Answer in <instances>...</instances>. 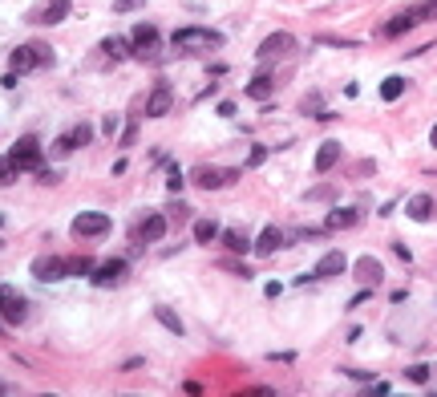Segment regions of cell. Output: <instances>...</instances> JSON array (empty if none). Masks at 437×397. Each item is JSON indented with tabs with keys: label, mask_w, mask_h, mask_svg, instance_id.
<instances>
[{
	"label": "cell",
	"mask_w": 437,
	"mask_h": 397,
	"mask_svg": "<svg viewBox=\"0 0 437 397\" xmlns=\"http://www.w3.org/2000/svg\"><path fill=\"white\" fill-rule=\"evenodd\" d=\"M49 61H53V49H45V45H21V49L8 53L12 73H33L37 65H49Z\"/></svg>",
	"instance_id": "1"
},
{
	"label": "cell",
	"mask_w": 437,
	"mask_h": 397,
	"mask_svg": "<svg viewBox=\"0 0 437 397\" xmlns=\"http://www.w3.org/2000/svg\"><path fill=\"white\" fill-rule=\"evenodd\" d=\"M8 158H12L21 171H41V138H33V134L16 138L12 150H8Z\"/></svg>",
	"instance_id": "2"
},
{
	"label": "cell",
	"mask_w": 437,
	"mask_h": 397,
	"mask_svg": "<svg viewBox=\"0 0 437 397\" xmlns=\"http://www.w3.org/2000/svg\"><path fill=\"white\" fill-rule=\"evenodd\" d=\"M223 45V33H211V29H178L175 33V49L182 53H195V49H218Z\"/></svg>",
	"instance_id": "3"
},
{
	"label": "cell",
	"mask_w": 437,
	"mask_h": 397,
	"mask_svg": "<svg viewBox=\"0 0 437 397\" xmlns=\"http://www.w3.org/2000/svg\"><path fill=\"white\" fill-rule=\"evenodd\" d=\"M195 187L199 191H218V187H231L235 178H239V171H218V167H199L195 171Z\"/></svg>",
	"instance_id": "4"
},
{
	"label": "cell",
	"mask_w": 437,
	"mask_h": 397,
	"mask_svg": "<svg viewBox=\"0 0 437 397\" xmlns=\"http://www.w3.org/2000/svg\"><path fill=\"white\" fill-rule=\"evenodd\" d=\"M105 231H110V215H101V211H82V215L73 219V235L97 239V235H105Z\"/></svg>",
	"instance_id": "5"
},
{
	"label": "cell",
	"mask_w": 437,
	"mask_h": 397,
	"mask_svg": "<svg viewBox=\"0 0 437 397\" xmlns=\"http://www.w3.org/2000/svg\"><path fill=\"white\" fill-rule=\"evenodd\" d=\"M33 276H37L41 284H53V280L69 276V260H61V256H37V260H33Z\"/></svg>",
	"instance_id": "6"
},
{
	"label": "cell",
	"mask_w": 437,
	"mask_h": 397,
	"mask_svg": "<svg viewBox=\"0 0 437 397\" xmlns=\"http://www.w3.org/2000/svg\"><path fill=\"white\" fill-rule=\"evenodd\" d=\"M345 272H349V260H345L340 252H328V256H324L320 264L312 267V276H304L300 284H316V280H328V276H345Z\"/></svg>",
	"instance_id": "7"
},
{
	"label": "cell",
	"mask_w": 437,
	"mask_h": 397,
	"mask_svg": "<svg viewBox=\"0 0 437 397\" xmlns=\"http://www.w3.org/2000/svg\"><path fill=\"white\" fill-rule=\"evenodd\" d=\"M25 312H29V304L16 296V288L0 284V316H4L8 324H21V320H25Z\"/></svg>",
	"instance_id": "8"
},
{
	"label": "cell",
	"mask_w": 437,
	"mask_h": 397,
	"mask_svg": "<svg viewBox=\"0 0 437 397\" xmlns=\"http://www.w3.org/2000/svg\"><path fill=\"white\" fill-rule=\"evenodd\" d=\"M126 276V260H110V264L93 267L89 272V280H93V288H110V284H118Z\"/></svg>",
	"instance_id": "9"
},
{
	"label": "cell",
	"mask_w": 437,
	"mask_h": 397,
	"mask_svg": "<svg viewBox=\"0 0 437 397\" xmlns=\"http://www.w3.org/2000/svg\"><path fill=\"white\" fill-rule=\"evenodd\" d=\"M130 41H134V57H138V53H154V49H158V29H154V25H134Z\"/></svg>",
	"instance_id": "10"
},
{
	"label": "cell",
	"mask_w": 437,
	"mask_h": 397,
	"mask_svg": "<svg viewBox=\"0 0 437 397\" xmlns=\"http://www.w3.org/2000/svg\"><path fill=\"white\" fill-rule=\"evenodd\" d=\"M89 142H93V130H89V126H73L65 138H57V146H53V150H57V154H69V150L89 146Z\"/></svg>",
	"instance_id": "11"
},
{
	"label": "cell",
	"mask_w": 437,
	"mask_h": 397,
	"mask_svg": "<svg viewBox=\"0 0 437 397\" xmlns=\"http://www.w3.org/2000/svg\"><path fill=\"white\" fill-rule=\"evenodd\" d=\"M279 243H284V231H279L275 223H267V227L260 231V239H255V256H275Z\"/></svg>",
	"instance_id": "12"
},
{
	"label": "cell",
	"mask_w": 437,
	"mask_h": 397,
	"mask_svg": "<svg viewBox=\"0 0 437 397\" xmlns=\"http://www.w3.org/2000/svg\"><path fill=\"white\" fill-rule=\"evenodd\" d=\"M162 235H166V215H142V219H138V239L154 243V239H162Z\"/></svg>",
	"instance_id": "13"
},
{
	"label": "cell",
	"mask_w": 437,
	"mask_h": 397,
	"mask_svg": "<svg viewBox=\"0 0 437 397\" xmlns=\"http://www.w3.org/2000/svg\"><path fill=\"white\" fill-rule=\"evenodd\" d=\"M292 33H271V37H263L260 41V49H255V53H260V61H267V57H275V53H288V49H292Z\"/></svg>",
	"instance_id": "14"
},
{
	"label": "cell",
	"mask_w": 437,
	"mask_h": 397,
	"mask_svg": "<svg viewBox=\"0 0 437 397\" xmlns=\"http://www.w3.org/2000/svg\"><path fill=\"white\" fill-rule=\"evenodd\" d=\"M171 106H175V93L166 86H158L150 93V101H146V118H162V114H171Z\"/></svg>",
	"instance_id": "15"
},
{
	"label": "cell",
	"mask_w": 437,
	"mask_h": 397,
	"mask_svg": "<svg viewBox=\"0 0 437 397\" xmlns=\"http://www.w3.org/2000/svg\"><path fill=\"white\" fill-rule=\"evenodd\" d=\"M405 215H409L413 223H425L429 215H434V199H429V195H413V199L405 203Z\"/></svg>",
	"instance_id": "16"
},
{
	"label": "cell",
	"mask_w": 437,
	"mask_h": 397,
	"mask_svg": "<svg viewBox=\"0 0 437 397\" xmlns=\"http://www.w3.org/2000/svg\"><path fill=\"white\" fill-rule=\"evenodd\" d=\"M336 163H340V142H332V138H328V142L316 150V171L324 175V171H332Z\"/></svg>",
	"instance_id": "17"
},
{
	"label": "cell",
	"mask_w": 437,
	"mask_h": 397,
	"mask_svg": "<svg viewBox=\"0 0 437 397\" xmlns=\"http://www.w3.org/2000/svg\"><path fill=\"white\" fill-rule=\"evenodd\" d=\"M417 21H421V12H401V16H393V21H389L381 33H385V37H401V33H409Z\"/></svg>",
	"instance_id": "18"
},
{
	"label": "cell",
	"mask_w": 437,
	"mask_h": 397,
	"mask_svg": "<svg viewBox=\"0 0 437 397\" xmlns=\"http://www.w3.org/2000/svg\"><path fill=\"white\" fill-rule=\"evenodd\" d=\"M101 49H105L114 61H130V57H134V41H126V37H105Z\"/></svg>",
	"instance_id": "19"
},
{
	"label": "cell",
	"mask_w": 437,
	"mask_h": 397,
	"mask_svg": "<svg viewBox=\"0 0 437 397\" xmlns=\"http://www.w3.org/2000/svg\"><path fill=\"white\" fill-rule=\"evenodd\" d=\"M356 276H360V284H381V280H385V267L377 264L373 256H364V260L356 264Z\"/></svg>",
	"instance_id": "20"
},
{
	"label": "cell",
	"mask_w": 437,
	"mask_h": 397,
	"mask_svg": "<svg viewBox=\"0 0 437 397\" xmlns=\"http://www.w3.org/2000/svg\"><path fill=\"white\" fill-rule=\"evenodd\" d=\"M360 223V211L356 207H336L332 215H328V231H340V227H356Z\"/></svg>",
	"instance_id": "21"
},
{
	"label": "cell",
	"mask_w": 437,
	"mask_h": 397,
	"mask_svg": "<svg viewBox=\"0 0 437 397\" xmlns=\"http://www.w3.org/2000/svg\"><path fill=\"white\" fill-rule=\"evenodd\" d=\"M69 16V0H49L41 8V25H57V21H65Z\"/></svg>",
	"instance_id": "22"
},
{
	"label": "cell",
	"mask_w": 437,
	"mask_h": 397,
	"mask_svg": "<svg viewBox=\"0 0 437 397\" xmlns=\"http://www.w3.org/2000/svg\"><path fill=\"white\" fill-rule=\"evenodd\" d=\"M154 316L162 320V328H166V333H178V337H182V320H178V312H175V309L158 304V309H154Z\"/></svg>",
	"instance_id": "23"
},
{
	"label": "cell",
	"mask_w": 437,
	"mask_h": 397,
	"mask_svg": "<svg viewBox=\"0 0 437 397\" xmlns=\"http://www.w3.org/2000/svg\"><path fill=\"white\" fill-rule=\"evenodd\" d=\"M218 239V223L215 219H199L195 223V243H211Z\"/></svg>",
	"instance_id": "24"
},
{
	"label": "cell",
	"mask_w": 437,
	"mask_h": 397,
	"mask_svg": "<svg viewBox=\"0 0 437 397\" xmlns=\"http://www.w3.org/2000/svg\"><path fill=\"white\" fill-rule=\"evenodd\" d=\"M401 93H405V77H385V82H381V97H385V101H397Z\"/></svg>",
	"instance_id": "25"
},
{
	"label": "cell",
	"mask_w": 437,
	"mask_h": 397,
	"mask_svg": "<svg viewBox=\"0 0 437 397\" xmlns=\"http://www.w3.org/2000/svg\"><path fill=\"white\" fill-rule=\"evenodd\" d=\"M223 239H227V248H231V252H235V256H239V252H247V248H251V239H247V231H239V227H235V231H227V235H223Z\"/></svg>",
	"instance_id": "26"
},
{
	"label": "cell",
	"mask_w": 437,
	"mask_h": 397,
	"mask_svg": "<svg viewBox=\"0 0 437 397\" xmlns=\"http://www.w3.org/2000/svg\"><path fill=\"white\" fill-rule=\"evenodd\" d=\"M16 175H21V167H16V163L4 154V158H0V187H12V182H16Z\"/></svg>",
	"instance_id": "27"
},
{
	"label": "cell",
	"mask_w": 437,
	"mask_h": 397,
	"mask_svg": "<svg viewBox=\"0 0 437 397\" xmlns=\"http://www.w3.org/2000/svg\"><path fill=\"white\" fill-rule=\"evenodd\" d=\"M247 97H255V101H267V97H271V77H255V82L247 86Z\"/></svg>",
	"instance_id": "28"
},
{
	"label": "cell",
	"mask_w": 437,
	"mask_h": 397,
	"mask_svg": "<svg viewBox=\"0 0 437 397\" xmlns=\"http://www.w3.org/2000/svg\"><path fill=\"white\" fill-rule=\"evenodd\" d=\"M69 272H73V276H89V272H93V260H89V256H77V260H69Z\"/></svg>",
	"instance_id": "29"
},
{
	"label": "cell",
	"mask_w": 437,
	"mask_h": 397,
	"mask_svg": "<svg viewBox=\"0 0 437 397\" xmlns=\"http://www.w3.org/2000/svg\"><path fill=\"white\" fill-rule=\"evenodd\" d=\"M405 377H409V381H417V385H425V381H429V365H413Z\"/></svg>",
	"instance_id": "30"
},
{
	"label": "cell",
	"mask_w": 437,
	"mask_h": 397,
	"mask_svg": "<svg viewBox=\"0 0 437 397\" xmlns=\"http://www.w3.org/2000/svg\"><path fill=\"white\" fill-rule=\"evenodd\" d=\"M146 0H114V12H134V8H142Z\"/></svg>",
	"instance_id": "31"
},
{
	"label": "cell",
	"mask_w": 437,
	"mask_h": 397,
	"mask_svg": "<svg viewBox=\"0 0 437 397\" xmlns=\"http://www.w3.org/2000/svg\"><path fill=\"white\" fill-rule=\"evenodd\" d=\"M166 171H171V191H175V195H178V191H182V171H178L175 163H171Z\"/></svg>",
	"instance_id": "32"
},
{
	"label": "cell",
	"mask_w": 437,
	"mask_h": 397,
	"mask_svg": "<svg viewBox=\"0 0 437 397\" xmlns=\"http://www.w3.org/2000/svg\"><path fill=\"white\" fill-rule=\"evenodd\" d=\"M417 12H421V21H437V0H429V4H421Z\"/></svg>",
	"instance_id": "33"
},
{
	"label": "cell",
	"mask_w": 437,
	"mask_h": 397,
	"mask_svg": "<svg viewBox=\"0 0 437 397\" xmlns=\"http://www.w3.org/2000/svg\"><path fill=\"white\" fill-rule=\"evenodd\" d=\"M345 377H352V381H373V373H364V369H340Z\"/></svg>",
	"instance_id": "34"
},
{
	"label": "cell",
	"mask_w": 437,
	"mask_h": 397,
	"mask_svg": "<svg viewBox=\"0 0 437 397\" xmlns=\"http://www.w3.org/2000/svg\"><path fill=\"white\" fill-rule=\"evenodd\" d=\"M263 158H267V150H263V146H255V150H251V158H247V167H260Z\"/></svg>",
	"instance_id": "35"
},
{
	"label": "cell",
	"mask_w": 437,
	"mask_h": 397,
	"mask_svg": "<svg viewBox=\"0 0 437 397\" xmlns=\"http://www.w3.org/2000/svg\"><path fill=\"white\" fill-rule=\"evenodd\" d=\"M393 252H397V260H401V264H409V260H413V252H409V248H405V243H397Z\"/></svg>",
	"instance_id": "36"
},
{
	"label": "cell",
	"mask_w": 437,
	"mask_h": 397,
	"mask_svg": "<svg viewBox=\"0 0 437 397\" xmlns=\"http://www.w3.org/2000/svg\"><path fill=\"white\" fill-rule=\"evenodd\" d=\"M218 114L223 118H235V101H218Z\"/></svg>",
	"instance_id": "37"
},
{
	"label": "cell",
	"mask_w": 437,
	"mask_h": 397,
	"mask_svg": "<svg viewBox=\"0 0 437 397\" xmlns=\"http://www.w3.org/2000/svg\"><path fill=\"white\" fill-rule=\"evenodd\" d=\"M263 292H267V296H271V300H275V296H279V292H284V284H279V280H271V284H267V288H263Z\"/></svg>",
	"instance_id": "38"
},
{
	"label": "cell",
	"mask_w": 437,
	"mask_h": 397,
	"mask_svg": "<svg viewBox=\"0 0 437 397\" xmlns=\"http://www.w3.org/2000/svg\"><path fill=\"white\" fill-rule=\"evenodd\" d=\"M0 394H8V381H4V377H0Z\"/></svg>",
	"instance_id": "39"
},
{
	"label": "cell",
	"mask_w": 437,
	"mask_h": 397,
	"mask_svg": "<svg viewBox=\"0 0 437 397\" xmlns=\"http://www.w3.org/2000/svg\"><path fill=\"white\" fill-rule=\"evenodd\" d=\"M429 142H434V146H437V126H434V130H429Z\"/></svg>",
	"instance_id": "40"
},
{
	"label": "cell",
	"mask_w": 437,
	"mask_h": 397,
	"mask_svg": "<svg viewBox=\"0 0 437 397\" xmlns=\"http://www.w3.org/2000/svg\"><path fill=\"white\" fill-rule=\"evenodd\" d=\"M0 248H4V243H0Z\"/></svg>",
	"instance_id": "41"
}]
</instances>
